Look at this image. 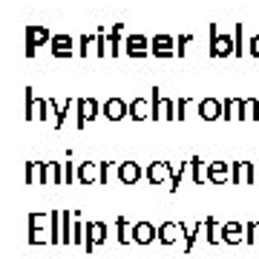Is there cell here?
<instances>
[{
	"mask_svg": "<svg viewBox=\"0 0 259 259\" xmlns=\"http://www.w3.org/2000/svg\"><path fill=\"white\" fill-rule=\"evenodd\" d=\"M250 55H256V58H259V35L250 40Z\"/></svg>",
	"mask_w": 259,
	"mask_h": 259,
	"instance_id": "277c9868",
	"label": "cell"
},
{
	"mask_svg": "<svg viewBox=\"0 0 259 259\" xmlns=\"http://www.w3.org/2000/svg\"><path fill=\"white\" fill-rule=\"evenodd\" d=\"M144 44H147V40H144V37H139V35L130 37V44H127V47H130V55H144V52H147V49H144Z\"/></svg>",
	"mask_w": 259,
	"mask_h": 259,
	"instance_id": "7a4b0ae2",
	"label": "cell"
},
{
	"mask_svg": "<svg viewBox=\"0 0 259 259\" xmlns=\"http://www.w3.org/2000/svg\"><path fill=\"white\" fill-rule=\"evenodd\" d=\"M199 110L204 112V118H219V104H216V101H204Z\"/></svg>",
	"mask_w": 259,
	"mask_h": 259,
	"instance_id": "3957f363",
	"label": "cell"
},
{
	"mask_svg": "<svg viewBox=\"0 0 259 259\" xmlns=\"http://www.w3.org/2000/svg\"><path fill=\"white\" fill-rule=\"evenodd\" d=\"M173 37H167V35H158L156 40H153V52H156V55H170V52H173Z\"/></svg>",
	"mask_w": 259,
	"mask_h": 259,
	"instance_id": "6da1fadb",
	"label": "cell"
}]
</instances>
